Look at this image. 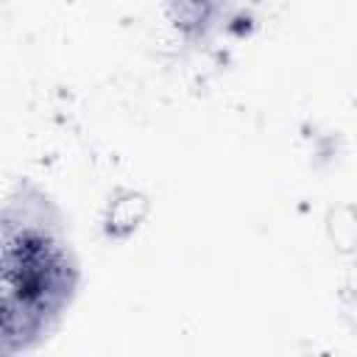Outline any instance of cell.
Returning <instances> with one entry per match:
<instances>
[{
	"mask_svg": "<svg viewBox=\"0 0 357 357\" xmlns=\"http://www.w3.org/2000/svg\"><path fill=\"white\" fill-rule=\"evenodd\" d=\"M75 282L70 254L42 201L11 198L3 223L6 349L31 346L67 304Z\"/></svg>",
	"mask_w": 357,
	"mask_h": 357,
	"instance_id": "1",
	"label": "cell"
}]
</instances>
